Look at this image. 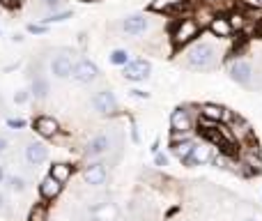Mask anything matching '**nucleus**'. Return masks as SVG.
Wrapping results in <instances>:
<instances>
[{
	"label": "nucleus",
	"instance_id": "f03ea898",
	"mask_svg": "<svg viewBox=\"0 0 262 221\" xmlns=\"http://www.w3.org/2000/svg\"><path fill=\"white\" fill-rule=\"evenodd\" d=\"M200 30H203V26L193 16H184L175 23V28L170 32V39L175 46H186L200 35Z\"/></svg>",
	"mask_w": 262,
	"mask_h": 221
},
{
	"label": "nucleus",
	"instance_id": "393cba45",
	"mask_svg": "<svg viewBox=\"0 0 262 221\" xmlns=\"http://www.w3.org/2000/svg\"><path fill=\"white\" fill-rule=\"evenodd\" d=\"M111 63H113V65H122V67H124V65L129 63V53L124 49H115L113 53H111Z\"/></svg>",
	"mask_w": 262,
	"mask_h": 221
},
{
	"label": "nucleus",
	"instance_id": "72a5a7b5",
	"mask_svg": "<svg viewBox=\"0 0 262 221\" xmlns=\"http://www.w3.org/2000/svg\"><path fill=\"white\" fill-rule=\"evenodd\" d=\"M249 7H262V0H244Z\"/></svg>",
	"mask_w": 262,
	"mask_h": 221
},
{
	"label": "nucleus",
	"instance_id": "5701e85b",
	"mask_svg": "<svg viewBox=\"0 0 262 221\" xmlns=\"http://www.w3.org/2000/svg\"><path fill=\"white\" fill-rule=\"evenodd\" d=\"M30 95H35L37 99H44V97L49 95V81H46V78H35L32 88H30Z\"/></svg>",
	"mask_w": 262,
	"mask_h": 221
},
{
	"label": "nucleus",
	"instance_id": "b1692460",
	"mask_svg": "<svg viewBox=\"0 0 262 221\" xmlns=\"http://www.w3.org/2000/svg\"><path fill=\"white\" fill-rule=\"evenodd\" d=\"M28 221H49V210L46 205H35L28 214Z\"/></svg>",
	"mask_w": 262,
	"mask_h": 221
},
{
	"label": "nucleus",
	"instance_id": "c85d7f7f",
	"mask_svg": "<svg viewBox=\"0 0 262 221\" xmlns=\"http://www.w3.org/2000/svg\"><path fill=\"white\" fill-rule=\"evenodd\" d=\"M28 30L35 32V35H44V32H46V26H37V23H30V26H28Z\"/></svg>",
	"mask_w": 262,
	"mask_h": 221
},
{
	"label": "nucleus",
	"instance_id": "a878e982",
	"mask_svg": "<svg viewBox=\"0 0 262 221\" xmlns=\"http://www.w3.org/2000/svg\"><path fill=\"white\" fill-rule=\"evenodd\" d=\"M9 189H14V191H23V189H26V180H23V177H18V175L9 177Z\"/></svg>",
	"mask_w": 262,
	"mask_h": 221
},
{
	"label": "nucleus",
	"instance_id": "473e14b6",
	"mask_svg": "<svg viewBox=\"0 0 262 221\" xmlns=\"http://www.w3.org/2000/svg\"><path fill=\"white\" fill-rule=\"evenodd\" d=\"M131 95H134V97H140V99H147L149 92H145V90H131Z\"/></svg>",
	"mask_w": 262,
	"mask_h": 221
},
{
	"label": "nucleus",
	"instance_id": "4be33fe9",
	"mask_svg": "<svg viewBox=\"0 0 262 221\" xmlns=\"http://www.w3.org/2000/svg\"><path fill=\"white\" fill-rule=\"evenodd\" d=\"M228 18H230V26L235 32H242L246 28V21H249V16H246V12H230L228 14Z\"/></svg>",
	"mask_w": 262,
	"mask_h": 221
},
{
	"label": "nucleus",
	"instance_id": "4c0bfd02",
	"mask_svg": "<svg viewBox=\"0 0 262 221\" xmlns=\"http://www.w3.org/2000/svg\"><path fill=\"white\" fill-rule=\"evenodd\" d=\"M244 221H255V219H253V217H249V219H244Z\"/></svg>",
	"mask_w": 262,
	"mask_h": 221
},
{
	"label": "nucleus",
	"instance_id": "ea45409f",
	"mask_svg": "<svg viewBox=\"0 0 262 221\" xmlns=\"http://www.w3.org/2000/svg\"><path fill=\"white\" fill-rule=\"evenodd\" d=\"M0 208H3V196H0Z\"/></svg>",
	"mask_w": 262,
	"mask_h": 221
},
{
	"label": "nucleus",
	"instance_id": "6ab92c4d",
	"mask_svg": "<svg viewBox=\"0 0 262 221\" xmlns=\"http://www.w3.org/2000/svg\"><path fill=\"white\" fill-rule=\"evenodd\" d=\"M193 148H195V140H191V138H186V140H177V143H170V150H172V154H175L180 162H184L186 157H189L191 152H193Z\"/></svg>",
	"mask_w": 262,
	"mask_h": 221
},
{
	"label": "nucleus",
	"instance_id": "cd10ccee",
	"mask_svg": "<svg viewBox=\"0 0 262 221\" xmlns=\"http://www.w3.org/2000/svg\"><path fill=\"white\" fill-rule=\"evenodd\" d=\"M154 164H157V166H166L168 157H166V154H161V152H154Z\"/></svg>",
	"mask_w": 262,
	"mask_h": 221
},
{
	"label": "nucleus",
	"instance_id": "ddd939ff",
	"mask_svg": "<svg viewBox=\"0 0 262 221\" xmlns=\"http://www.w3.org/2000/svg\"><path fill=\"white\" fill-rule=\"evenodd\" d=\"M35 131L39 136H44V138H53L55 134L60 131V125H58V120L55 117H51V115H39L35 120Z\"/></svg>",
	"mask_w": 262,
	"mask_h": 221
},
{
	"label": "nucleus",
	"instance_id": "4468645a",
	"mask_svg": "<svg viewBox=\"0 0 262 221\" xmlns=\"http://www.w3.org/2000/svg\"><path fill=\"white\" fill-rule=\"evenodd\" d=\"M108 150H111V136H106V134L95 136V138H90L85 145L88 157H99V154H106Z\"/></svg>",
	"mask_w": 262,
	"mask_h": 221
},
{
	"label": "nucleus",
	"instance_id": "7ed1b4c3",
	"mask_svg": "<svg viewBox=\"0 0 262 221\" xmlns=\"http://www.w3.org/2000/svg\"><path fill=\"white\" fill-rule=\"evenodd\" d=\"M228 74H230V78L235 83H239V86H253V65L249 63V60H235V63H230V69H228Z\"/></svg>",
	"mask_w": 262,
	"mask_h": 221
},
{
	"label": "nucleus",
	"instance_id": "aec40b11",
	"mask_svg": "<svg viewBox=\"0 0 262 221\" xmlns=\"http://www.w3.org/2000/svg\"><path fill=\"white\" fill-rule=\"evenodd\" d=\"M92 214H95L97 221H111V219L118 217V208H115L113 203H101L92 210Z\"/></svg>",
	"mask_w": 262,
	"mask_h": 221
},
{
	"label": "nucleus",
	"instance_id": "39448f33",
	"mask_svg": "<svg viewBox=\"0 0 262 221\" xmlns=\"http://www.w3.org/2000/svg\"><path fill=\"white\" fill-rule=\"evenodd\" d=\"M92 106L95 111H99L101 115H115L118 113V99L111 90H99L95 97H92Z\"/></svg>",
	"mask_w": 262,
	"mask_h": 221
},
{
	"label": "nucleus",
	"instance_id": "6e6552de",
	"mask_svg": "<svg viewBox=\"0 0 262 221\" xmlns=\"http://www.w3.org/2000/svg\"><path fill=\"white\" fill-rule=\"evenodd\" d=\"M209 32L214 37H219V39H230L235 35V30L230 26V18L223 16V14H214V18L209 21Z\"/></svg>",
	"mask_w": 262,
	"mask_h": 221
},
{
	"label": "nucleus",
	"instance_id": "20e7f679",
	"mask_svg": "<svg viewBox=\"0 0 262 221\" xmlns=\"http://www.w3.org/2000/svg\"><path fill=\"white\" fill-rule=\"evenodd\" d=\"M149 74H152V65L143 58L129 60L122 69V76L127 78V81H145V78H149Z\"/></svg>",
	"mask_w": 262,
	"mask_h": 221
},
{
	"label": "nucleus",
	"instance_id": "9d476101",
	"mask_svg": "<svg viewBox=\"0 0 262 221\" xmlns=\"http://www.w3.org/2000/svg\"><path fill=\"white\" fill-rule=\"evenodd\" d=\"M170 129L172 131H191L193 129V120H191V113L184 106H177L170 113Z\"/></svg>",
	"mask_w": 262,
	"mask_h": 221
},
{
	"label": "nucleus",
	"instance_id": "2f4dec72",
	"mask_svg": "<svg viewBox=\"0 0 262 221\" xmlns=\"http://www.w3.org/2000/svg\"><path fill=\"white\" fill-rule=\"evenodd\" d=\"M18 3H21V0H0V5H3V7H7V9L18 7Z\"/></svg>",
	"mask_w": 262,
	"mask_h": 221
},
{
	"label": "nucleus",
	"instance_id": "e433bc0d",
	"mask_svg": "<svg viewBox=\"0 0 262 221\" xmlns=\"http://www.w3.org/2000/svg\"><path fill=\"white\" fill-rule=\"evenodd\" d=\"M5 180V171H3V166H0V182Z\"/></svg>",
	"mask_w": 262,
	"mask_h": 221
},
{
	"label": "nucleus",
	"instance_id": "c9c22d12",
	"mask_svg": "<svg viewBox=\"0 0 262 221\" xmlns=\"http://www.w3.org/2000/svg\"><path fill=\"white\" fill-rule=\"evenodd\" d=\"M44 3H46V5H58L60 0H44Z\"/></svg>",
	"mask_w": 262,
	"mask_h": 221
},
{
	"label": "nucleus",
	"instance_id": "f8f14e48",
	"mask_svg": "<svg viewBox=\"0 0 262 221\" xmlns=\"http://www.w3.org/2000/svg\"><path fill=\"white\" fill-rule=\"evenodd\" d=\"M26 159H28V164H32V166H39V164H44L46 159H49V148H46L44 143L30 140L26 148Z\"/></svg>",
	"mask_w": 262,
	"mask_h": 221
},
{
	"label": "nucleus",
	"instance_id": "423d86ee",
	"mask_svg": "<svg viewBox=\"0 0 262 221\" xmlns=\"http://www.w3.org/2000/svg\"><path fill=\"white\" fill-rule=\"evenodd\" d=\"M214 145L212 143H195L193 152L184 159V166H203V164H209L214 159Z\"/></svg>",
	"mask_w": 262,
	"mask_h": 221
},
{
	"label": "nucleus",
	"instance_id": "a211bd4d",
	"mask_svg": "<svg viewBox=\"0 0 262 221\" xmlns=\"http://www.w3.org/2000/svg\"><path fill=\"white\" fill-rule=\"evenodd\" d=\"M49 175H51V177H55L58 182H62V185H64V182L72 180V175H74V166H72V164L58 162V164H53V166H51Z\"/></svg>",
	"mask_w": 262,
	"mask_h": 221
},
{
	"label": "nucleus",
	"instance_id": "dca6fc26",
	"mask_svg": "<svg viewBox=\"0 0 262 221\" xmlns=\"http://www.w3.org/2000/svg\"><path fill=\"white\" fill-rule=\"evenodd\" d=\"M147 28H149V23L143 14H134V16H127L122 21V30L127 32V35H143Z\"/></svg>",
	"mask_w": 262,
	"mask_h": 221
},
{
	"label": "nucleus",
	"instance_id": "9b49d317",
	"mask_svg": "<svg viewBox=\"0 0 262 221\" xmlns=\"http://www.w3.org/2000/svg\"><path fill=\"white\" fill-rule=\"evenodd\" d=\"M83 180H85V185H90V187L106 185V180H108V173H106L104 164H92V166H88L85 171H83Z\"/></svg>",
	"mask_w": 262,
	"mask_h": 221
},
{
	"label": "nucleus",
	"instance_id": "0eeeda50",
	"mask_svg": "<svg viewBox=\"0 0 262 221\" xmlns=\"http://www.w3.org/2000/svg\"><path fill=\"white\" fill-rule=\"evenodd\" d=\"M97 76H99V69H97V65L90 63V60H78V63L74 65V72H72L74 81H78V83H92Z\"/></svg>",
	"mask_w": 262,
	"mask_h": 221
},
{
	"label": "nucleus",
	"instance_id": "58836bf2",
	"mask_svg": "<svg viewBox=\"0 0 262 221\" xmlns=\"http://www.w3.org/2000/svg\"><path fill=\"white\" fill-rule=\"evenodd\" d=\"M78 3H90V0H78Z\"/></svg>",
	"mask_w": 262,
	"mask_h": 221
},
{
	"label": "nucleus",
	"instance_id": "1a4fd4ad",
	"mask_svg": "<svg viewBox=\"0 0 262 221\" xmlns=\"http://www.w3.org/2000/svg\"><path fill=\"white\" fill-rule=\"evenodd\" d=\"M200 115L207 117V120H214V122H230L232 117H235L230 111L226 109V106L212 104V102H207V104L200 106Z\"/></svg>",
	"mask_w": 262,
	"mask_h": 221
},
{
	"label": "nucleus",
	"instance_id": "bb28decb",
	"mask_svg": "<svg viewBox=\"0 0 262 221\" xmlns=\"http://www.w3.org/2000/svg\"><path fill=\"white\" fill-rule=\"evenodd\" d=\"M69 16H72V12L67 9V12H60V14H51L46 21L49 23H60V21H64V18H69Z\"/></svg>",
	"mask_w": 262,
	"mask_h": 221
},
{
	"label": "nucleus",
	"instance_id": "412c9836",
	"mask_svg": "<svg viewBox=\"0 0 262 221\" xmlns=\"http://www.w3.org/2000/svg\"><path fill=\"white\" fill-rule=\"evenodd\" d=\"M184 5H186V0H154L149 5V9L152 12H172V9L184 7Z\"/></svg>",
	"mask_w": 262,
	"mask_h": 221
},
{
	"label": "nucleus",
	"instance_id": "c756f323",
	"mask_svg": "<svg viewBox=\"0 0 262 221\" xmlns=\"http://www.w3.org/2000/svg\"><path fill=\"white\" fill-rule=\"evenodd\" d=\"M26 99H28V90H18L16 95H14V102H16V104H23Z\"/></svg>",
	"mask_w": 262,
	"mask_h": 221
},
{
	"label": "nucleus",
	"instance_id": "7c9ffc66",
	"mask_svg": "<svg viewBox=\"0 0 262 221\" xmlns=\"http://www.w3.org/2000/svg\"><path fill=\"white\" fill-rule=\"evenodd\" d=\"M23 125H26L23 120H14V117H9V120H7V127H12V129H21Z\"/></svg>",
	"mask_w": 262,
	"mask_h": 221
},
{
	"label": "nucleus",
	"instance_id": "2eb2a0df",
	"mask_svg": "<svg viewBox=\"0 0 262 221\" xmlns=\"http://www.w3.org/2000/svg\"><path fill=\"white\" fill-rule=\"evenodd\" d=\"M51 72H53L55 78H67L72 76L74 72V63L69 55H55L53 60H51Z\"/></svg>",
	"mask_w": 262,
	"mask_h": 221
},
{
	"label": "nucleus",
	"instance_id": "f3484780",
	"mask_svg": "<svg viewBox=\"0 0 262 221\" xmlns=\"http://www.w3.org/2000/svg\"><path fill=\"white\" fill-rule=\"evenodd\" d=\"M60 191H62V182H58L55 177L46 175L44 180L39 182V194H41V198H44V200H53V198H58Z\"/></svg>",
	"mask_w": 262,
	"mask_h": 221
},
{
	"label": "nucleus",
	"instance_id": "f704fd0d",
	"mask_svg": "<svg viewBox=\"0 0 262 221\" xmlns=\"http://www.w3.org/2000/svg\"><path fill=\"white\" fill-rule=\"evenodd\" d=\"M5 150H7V138H5V136H0V154H3Z\"/></svg>",
	"mask_w": 262,
	"mask_h": 221
},
{
	"label": "nucleus",
	"instance_id": "f257e3e1",
	"mask_svg": "<svg viewBox=\"0 0 262 221\" xmlns=\"http://www.w3.org/2000/svg\"><path fill=\"white\" fill-rule=\"evenodd\" d=\"M186 65L191 69H200V72H207V69L216 67V49L214 44H207V42H200L193 49L186 53Z\"/></svg>",
	"mask_w": 262,
	"mask_h": 221
}]
</instances>
